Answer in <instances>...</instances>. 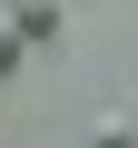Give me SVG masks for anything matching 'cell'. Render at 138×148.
<instances>
[{
  "label": "cell",
  "mask_w": 138,
  "mask_h": 148,
  "mask_svg": "<svg viewBox=\"0 0 138 148\" xmlns=\"http://www.w3.org/2000/svg\"><path fill=\"white\" fill-rule=\"evenodd\" d=\"M10 20H20V40H59V0H10Z\"/></svg>",
  "instance_id": "cell-1"
},
{
  "label": "cell",
  "mask_w": 138,
  "mask_h": 148,
  "mask_svg": "<svg viewBox=\"0 0 138 148\" xmlns=\"http://www.w3.org/2000/svg\"><path fill=\"white\" fill-rule=\"evenodd\" d=\"M20 49H30V40H20V20L0 10V79H10V69H20Z\"/></svg>",
  "instance_id": "cell-2"
},
{
  "label": "cell",
  "mask_w": 138,
  "mask_h": 148,
  "mask_svg": "<svg viewBox=\"0 0 138 148\" xmlns=\"http://www.w3.org/2000/svg\"><path fill=\"white\" fill-rule=\"evenodd\" d=\"M99 148H138V128L128 119H99Z\"/></svg>",
  "instance_id": "cell-3"
}]
</instances>
